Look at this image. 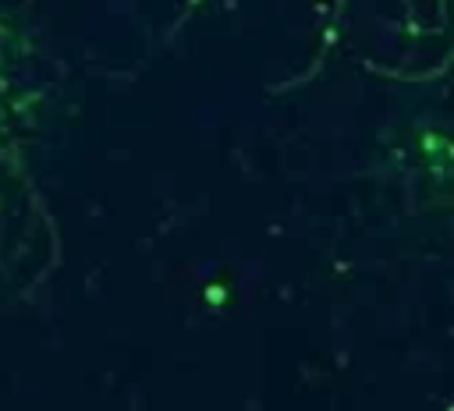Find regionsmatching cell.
Here are the masks:
<instances>
[{"instance_id":"1","label":"cell","mask_w":454,"mask_h":411,"mask_svg":"<svg viewBox=\"0 0 454 411\" xmlns=\"http://www.w3.org/2000/svg\"><path fill=\"white\" fill-rule=\"evenodd\" d=\"M25 0H0V262L28 248L43 89Z\"/></svg>"}]
</instances>
